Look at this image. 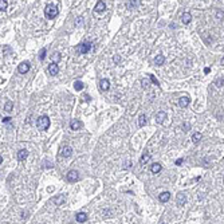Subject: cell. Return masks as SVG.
<instances>
[{"label":"cell","mask_w":224,"mask_h":224,"mask_svg":"<svg viewBox=\"0 0 224 224\" xmlns=\"http://www.w3.org/2000/svg\"><path fill=\"white\" fill-rule=\"evenodd\" d=\"M183 130H184V132H189V130H191V123L189 122L183 123Z\"/></svg>","instance_id":"29"},{"label":"cell","mask_w":224,"mask_h":224,"mask_svg":"<svg viewBox=\"0 0 224 224\" xmlns=\"http://www.w3.org/2000/svg\"><path fill=\"white\" fill-rule=\"evenodd\" d=\"M217 19H223V11H217Z\"/></svg>","instance_id":"36"},{"label":"cell","mask_w":224,"mask_h":224,"mask_svg":"<svg viewBox=\"0 0 224 224\" xmlns=\"http://www.w3.org/2000/svg\"><path fill=\"white\" fill-rule=\"evenodd\" d=\"M75 219L78 223H85L86 220H87V213L86 212H78L77 215H75Z\"/></svg>","instance_id":"9"},{"label":"cell","mask_w":224,"mask_h":224,"mask_svg":"<svg viewBox=\"0 0 224 224\" xmlns=\"http://www.w3.org/2000/svg\"><path fill=\"white\" fill-rule=\"evenodd\" d=\"M36 126L39 130H47L50 127V118L47 115H40L36 121Z\"/></svg>","instance_id":"2"},{"label":"cell","mask_w":224,"mask_h":224,"mask_svg":"<svg viewBox=\"0 0 224 224\" xmlns=\"http://www.w3.org/2000/svg\"><path fill=\"white\" fill-rule=\"evenodd\" d=\"M189 102H191V99H189L188 97H181L180 99H179V106H180V107H187V106L189 105Z\"/></svg>","instance_id":"17"},{"label":"cell","mask_w":224,"mask_h":224,"mask_svg":"<svg viewBox=\"0 0 224 224\" xmlns=\"http://www.w3.org/2000/svg\"><path fill=\"white\" fill-rule=\"evenodd\" d=\"M161 169H163V165H161V164H158V163H154L153 165H152V168H150L152 173H154V175L160 173V172H161Z\"/></svg>","instance_id":"16"},{"label":"cell","mask_w":224,"mask_h":224,"mask_svg":"<svg viewBox=\"0 0 224 224\" xmlns=\"http://www.w3.org/2000/svg\"><path fill=\"white\" fill-rule=\"evenodd\" d=\"M9 121H11V117H4V118H3V122L4 123H8Z\"/></svg>","instance_id":"34"},{"label":"cell","mask_w":224,"mask_h":224,"mask_svg":"<svg viewBox=\"0 0 224 224\" xmlns=\"http://www.w3.org/2000/svg\"><path fill=\"white\" fill-rule=\"evenodd\" d=\"M187 203V197L184 193H177V205L179 207H184Z\"/></svg>","instance_id":"13"},{"label":"cell","mask_w":224,"mask_h":224,"mask_svg":"<svg viewBox=\"0 0 224 224\" xmlns=\"http://www.w3.org/2000/svg\"><path fill=\"white\" fill-rule=\"evenodd\" d=\"M105 9H106L105 1H98L95 4V7H94V12H103Z\"/></svg>","instance_id":"12"},{"label":"cell","mask_w":224,"mask_h":224,"mask_svg":"<svg viewBox=\"0 0 224 224\" xmlns=\"http://www.w3.org/2000/svg\"><path fill=\"white\" fill-rule=\"evenodd\" d=\"M209 67H205V69H204V74H209Z\"/></svg>","instance_id":"37"},{"label":"cell","mask_w":224,"mask_h":224,"mask_svg":"<svg viewBox=\"0 0 224 224\" xmlns=\"http://www.w3.org/2000/svg\"><path fill=\"white\" fill-rule=\"evenodd\" d=\"M83 87H85V85L82 83L81 81H75V82H74V89H75V90H78V91H81V90H82Z\"/></svg>","instance_id":"24"},{"label":"cell","mask_w":224,"mask_h":224,"mask_svg":"<svg viewBox=\"0 0 224 224\" xmlns=\"http://www.w3.org/2000/svg\"><path fill=\"white\" fill-rule=\"evenodd\" d=\"M59 154H61L62 157H70L71 154H73V149H71L70 146H63L59 150Z\"/></svg>","instance_id":"7"},{"label":"cell","mask_w":224,"mask_h":224,"mask_svg":"<svg viewBox=\"0 0 224 224\" xmlns=\"http://www.w3.org/2000/svg\"><path fill=\"white\" fill-rule=\"evenodd\" d=\"M99 87H101L102 91H107L109 87H110L109 79H101V82H99Z\"/></svg>","instance_id":"10"},{"label":"cell","mask_w":224,"mask_h":224,"mask_svg":"<svg viewBox=\"0 0 224 224\" xmlns=\"http://www.w3.org/2000/svg\"><path fill=\"white\" fill-rule=\"evenodd\" d=\"M3 163V157H1V156H0V164Z\"/></svg>","instance_id":"38"},{"label":"cell","mask_w":224,"mask_h":224,"mask_svg":"<svg viewBox=\"0 0 224 224\" xmlns=\"http://www.w3.org/2000/svg\"><path fill=\"white\" fill-rule=\"evenodd\" d=\"M90 49H91V43L83 42V43H81L78 47H77V51H78V54H86L90 51Z\"/></svg>","instance_id":"4"},{"label":"cell","mask_w":224,"mask_h":224,"mask_svg":"<svg viewBox=\"0 0 224 224\" xmlns=\"http://www.w3.org/2000/svg\"><path fill=\"white\" fill-rule=\"evenodd\" d=\"M30 67H31V65L28 63V62H22V63L18 66V73H20V74H26V73H28Z\"/></svg>","instance_id":"6"},{"label":"cell","mask_w":224,"mask_h":224,"mask_svg":"<svg viewBox=\"0 0 224 224\" xmlns=\"http://www.w3.org/2000/svg\"><path fill=\"white\" fill-rule=\"evenodd\" d=\"M183 161H184L183 158H179V160H176V165H181V164H183Z\"/></svg>","instance_id":"35"},{"label":"cell","mask_w":224,"mask_h":224,"mask_svg":"<svg viewBox=\"0 0 224 224\" xmlns=\"http://www.w3.org/2000/svg\"><path fill=\"white\" fill-rule=\"evenodd\" d=\"M8 7V1H5V0H0V11H5Z\"/></svg>","instance_id":"26"},{"label":"cell","mask_w":224,"mask_h":224,"mask_svg":"<svg viewBox=\"0 0 224 224\" xmlns=\"http://www.w3.org/2000/svg\"><path fill=\"white\" fill-rule=\"evenodd\" d=\"M81 126H82V122L78 121V119H73V121L70 122L71 130H78V129H81Z\"/></svg>","instance_id":"14"},{"label":"cell","mask_w":224,"mask_h":224,"mask_svg":"<svg viewBox=\"0 0 224 224\" xmlns=\"http://www.w3.org/2000/svg\"><path fill=\"white\" fill-rule=\"evenodd\" d=\"M146 121H148V118H146L145 114H141L140 117H138V126H145L146 125Z\"/></svg>","instance_id":"22"},{"label":"cell","mask_w":224,"mask_h":224,"mask_svg":"<svg viewBox=\"0 0 224 224\" xmlns=\"http://www.w3.org/2000/svg\"><path fill=\"white\" fill-rule=\"evenodd\" d=\"M79 180V172L75 171V169H71V171L67 172V181L70 183H77Z\"/></svg>","instance_id":"3"},{"label":"cell","mask_w":224,"mask_h":224,"mask_svg":"<svg viewBox=\"0 0 224 224\" xmlns=\"http://www.w3.org/2000/svg\"><path fill=\"white\" fill-rule=\"evenodd\" d=\"M12 107H13V103L12 101H7L4 105V110L5 111H12Z\"/></svg>","instance_id":"25"},{"label":"cell","mask_w":224,"mask_h":224,"mask_svg":"<svg viewBox=\"0 0 224 224\" xmlns=\"http://www.w3.org/2000/svg\"><path fill=\"white\" fill-rule=\"evenodd\" d=\"M141 83H142V87H144V89L149 86V83H148V81H145V79H142V82H141Z\"/></svg>","instance_id":"32"},{"label":"cell","mask_w":224,"mask_h":224,"mask_svg":"<svg viewBox=\"0 0 224 224\" xmlns=\"http://www.w3.org/2000/svg\"><path fill=\"white\" fill-rule=\"evenodd\" d=\"M150 160V154H149V152H145V153L141 156V160H140V164H142V165H145L148 161Z\"/></svg>","instance_id":"19"},{"label":"cell","mask_w":224,"mask_h":224,"mask_svg":"<svg viewBox=\"0 0 224 224\" xmlns=\"http://www.w3.org/2000/svg\"><path fill=\"white\" fill-rule=\"evenodd\" d=\"M169 199H171V193L169 192H163V193H160V196H158V200L161 203L169 201Z\"/></svg>","instance_id":"15"},{"label":"cell","mask_w":224,"mask_h":224,"mask_svg":"<svg viewBox=\"0 0 224 224\" xmlns=\"http://www.w3.org/2000/svg\"><path fill=\"white\" fill-rule=\"evenodd\" d=\"M47 73H49L50 75H57L58 73H59V66H58V63H50L49 67H47Z\"/></svg>","instance_id":"5"},{"label":"cell","mask_w":224,"mask_h":224,"mask_svg":"<svg viewBox=\"0 0 224 224\" xmlns=\"http://www.w3.org/2000/svg\"><path fill=\"white\" fill-rule=\"evenodd\" d=\"M53 201L57 204V205H61V204H63L65 203V196H57V197L53 199Z\"/></svg>","instance_id":"23"},{"label":"cell","mask_w":224,"mask_h":224,"mask_svg":"<svg viewBox=\"0 0 224 224\" xmlns=\"http://www.w3.org/2000/svg\"><path fill=\"white\" fill-rule=\"evenodd\" d=\"M149 78H150V81H152V83H154V85H157V86H160V82L157 81V78L154 77L153 74H150L149 75Z\"/></svg>","instance_id":"28"},{"label":"cell","mask_w":224,"mask_h":224,"mask_svg":"<svg viewBox=\"0 0 224 224\" xmlns=\"http://www.w3.org/2000/svg\"><path fill=\"white\" fill-rule=\"evenodd\" d=\"M44 57H46V49H42L40 50V53H39V59L40 61H43Z\"/></svg>","instance_id":"31"},{"label":"cell","mask_w":224,"mask_h":224,"mask_svg":"<svg viewBox=\"0 0 224 224\" xmlns=\"http://www.w3.org/2000/svg\"><path fill=\"white\" fill-rule=\"evenodd\" d=\"M163 224H167V223H163Z\"/></svg>","instance_id":"39"},{"label":"cell","mask_w":224,"mask_h":224,"mask_svg":"<svg viewBox=\"0 0 224 224\" xmlns=\"http://www.w3.org/2000/svg\"><path fill=\"white\" fill-rule=\"evenodd\" d=\"M27 157H28V150L20 149L18 152V161H24Z\"/></svg>","instance_id":"11"},{"label":"cell","mask_w":224,"mask_h":224,"mask_svg":"<svg viewBox=\"0 0 224 224\" xmlns=\"http://www.w3.org/2000/svg\"><path fill=\"white\" fill-rule=\"evenodd\" d=\"M58 13H59V8H58V5L55 3H50V4L46 5L44 15H46L47 19H55L58 16Z\"/></svg>","instance_id":"1"},{"label":"cell","mask_w":224,"mask_h":224,"mask_svg":"<svg viewBox=\"0 0 224 224\" xmlns=\"http://www.w3.org/2000/svg\"><path fill=\"white\" fill-rule=\"evenodd\" d=\"M140 3V1H129V7H134V5H137Z\"/></svg>","instance_id":"33"},{"label":"cell","mask_w":224,"mask_h":224,"mask_svg":"<svg viewBox=\"0 0 224 224\" xmlns=\"http://www.w3.org/2000/svg\"><path fill=\"white\" fill-rule=\"evenodd\" d=\"M215 85L217 87H223V78H217L215 81Z\"/></svg>","instance_id":"30"},{"label":"cell","mask_w":224,"mask_h":224,"mask_svg":"<svg viewBox=\"0 0 224 224\" xmlns=\"http://www.w3.org/2000/svg\"><path fill=\"white\" fill-rule=\"evenodd\" d=\"M201 138H203V134L200 132H196L192 134V142H193V144H199V142L201 141Z\"/></svg>","instance_id":"18"},{"label":"cell","mask_w":224,"mask_h":224,"mask_svg":"<svg viewBox=\"0 0 224 224\" xmlns=\"http://www.w3.org/2000/svg\"><path fill=\"white\" fill-rule=\"evenodd\" d=\"M167 118H168V114L165 113V111H158L157 115H156V122H157V123H164Z\"/></svg>","instance_id":"8"},{"label":"cell","mask_w":224,"mask_h":224,"mask_svg":"<svg viewBox=\"0 0 224 224\" xmlns=\"http://www.w3.org/2000/svg\"><path fill=\"white\" fill-rule=\"evenodd\" d=\"M164 62H165V58H164V55H161V54H158L157 57L154 58V63H156L157 66H161V65H164Z\"/></svg>","instance_id":"20"},{"label":"cell","mask_w":224,"mask_h":224,"mask_svg":"<svg viewBox=\"0 0 224 224\" xmlns=\"http://www.w3.org/2000/svg\"><path fill=\"white\" fill-rule=\"evenodd\" d=\"M61 53H58V51H55V53L53 54V59H54V63H57V62L61 61Z\"/></svg>","instance_id":"27"},{"label":"cell","mask_w":224,"mask_h":224,"mask_svg":"<svg viewBox=\"0 0 224 224\" xmlns=\"http://www.w3.org/2000/svg\"><path fill=\"white\" fill-rule=\"evenodd\" d=\"M181 20H183V23H184V24H189V23H191V20H192V16H191V13H189V12H185L184 15H183Z\"/></svg>","instance_id":"21"}]
</instances>
